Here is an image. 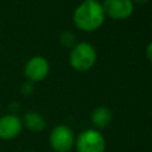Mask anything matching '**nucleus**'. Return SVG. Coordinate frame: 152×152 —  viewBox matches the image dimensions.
<instances>
[{"instance_id":"423d86ee","label":"nucleus","mask_w":152,"mask_h":152,"mask_svg":"<svg viewBox=\"0 0 152 152\" xmlns=\"http://www.w3.org/2000/svg\"><path fill=\"white\" fill-rule=\"evenodd\" d=\"M50 71V64L49 62L42 57V56H33L31 57L24 68L25 76L30 82H39L43 81Z\"/></svg>"},{"instance_id":"6e6552de","label":"nucleus","mask_w":152,"mask_h":152,"mask_svg":"<svg viewBox=\"0 0 152 152\" xmlns=\"http://www.w3.org/2000/svg\"><path fill=\"white\" fill-rule=\"evenodd\" d=\"M112 120H113V113L106 106L96 107L90 114V121L95 127V129H99V131L109 126Z\"/></svg>"},{"instance_id":"9d476101","label":"nucleus","mask_w":152,"mask_h":152,"mask_svg":"<svg viewBox=\"0 0 152 152\" xmlns=\"http://www.w3.org/2000/svg\"><path fill=\"white\" fill-rule=\"evenodd\" d=\"M59 43L64 48H72L76 44L75 43V36H74V33L70 32V31L62 32L61 36H59Z\"/></svg>"},{"instance_id":"4468645a","label":"nucleus","mask_w":152,"mask_h":152,"mask_svg":"<svg viewBox=\"0 0 152 152\" xmlns=\"http://www.w3.org/2000/svg\"><path fill=\"white\" fill-rule=\"evenodd\" d=\"M26 152H31V151H26Z\"/></svg>"},{"instance_id":"1a4fd4ad","label":"nucleus","mask_w":152,"mask_h":152,"mask_svg":"<svg viewBox=\"0 0 152 152\" xmlns=\"http://www.w3.org/2000/svg\"><path fill=\"white\" fill-rule=\"evenodd\" d=\"M21 121H23V127H25L26 129H28L31 132H34V133L43 132L46 127L45 118L40 113L34 112V110L27 112L24 115V118L21 119Z\"/></svg>"},{"instance_id":"9b49d317","label":"nucleus","mask_w":152,"mask_h":152,"mask_svg":"<svg viewBox=\"0 0 152 152\" xmlns=\"http://www.w3.org/2000/svg\"><path fill=\"white\" fill-rule=\"evenodd\" d=\"M32 90H33V87H32V82H26L25 84H23V93L25 94V95H30L31 93H32Z\"/></svg>"},{"instance_id":"f257e3e1","label":"nucleus","mask_w":152,"mask_h":152,"mask_svg":"<svg viewBox=\"0 0 152 152\" xmlns=\"http://www.w3.org/2000/svg\"><path fill=\"white\" fill-rule=\"evenodd\" d=\"M106 14L102 4L96 0L82 1L72 13V21L77 28L84 32L96 31L104 23Z\"/></svg>"},{"instance_id":"39448f33","label":"nucleus","mask_w":152,"mask_h":152,"mask_svg":"<svg viewBox=\"0 0 152 152\" xmlns=\"http://www.w3.org/2000/svg\"><path fill=\"white\" fill-rule=\"evenodd\" d=\"M104 14L114 20H124L132 15L134 4L131 0H103Z\"/></svg>"},{"instance_id":"f03ea898","label":"nucleus","mask_w":152,"mask_h":152,"mask_svg":"<svg viewBox=\"0 0 152 152\" xmlns=\"http://www.w3.org/2000/svg\"><path fill=\"white\" fill-rule=\"evenodd\" d=\"M97 52L88 42H80L71 48L69 63L77 71H88L96 63Z\"/></svg>"},{"instance_id":"20e7f679","label":"nucleus","mask_w":152,"mask_h":152,"mask_svg":"<svg viewBox=\"0 0 152 152\" xmlns=\"http://www.w3.org/2000/svg\"><path fill=\"white\" fill-rule=\"evenodd\" d=\"M75 134L66 125L55 126L49 134V145L55 152H69L75 146Z\"/></svg>"},{"instance_id":"7ed1b4c3","label":"nucleus","mask_w":152,"mask_h":152,"mask_svg":"<svg viewBox=\"0 0 152 152\" xmlns=\"http://www.w3.org/2000/svg\"><path fill=\"white\" fill-rule=\"evenodd\" d=\"M76 152H106V139L95 128L82 131L75 139Z\"/></svg>"},{"instance_id":"f8f14e48","label":"nucleus","mask_w":152,"mask_h":152,"mask_svg":"<svg viewBox=\"0 0 152 152\" xmlns=\"http://www.w3.org/2000/svg\"><path fill=\"white\" fill-rule=\"evenodd\" d=\"M146 57H147V59L150 61V63L152 64V42L147 45V48H146Z\"/></svg>"},{"instance_id":"0eeeda50","label":"nucleus","mask_w":152,"mask_h":152,"mask_svg":"<svg viewBox=\"0 0 152 152\" xmlns=\"http://www.w3.org/2000/svg\"><path fill=\"white\" fill-rule=\"evenodd\" d=\"M23 131V121L17 114L0 116V139L10 141L15 139Z\"/></svg>"},{"instance_id":"2eb2a0df","label":"nucleus","mask_w":152,"mask_h":152,"mask_svg":"<svg viewBox=\"0 0 152 152\" xmlns=\"http://www.w3.org/2000/svg\"><path fill=\"white\" fill-rule=\"evenodd\" d=\"M96 1H99V0H96Z\"/></svg>"},{"instance_id":"ddd939ff","label":"nucleus","mask_w":152,"mask_h":152,"mask_svg":"<svg viewBox=\"0 0 152 152\" xmlns=\"http://www.w3.org/2000/svg\"><path fill=\"white\" fill-rule=\"evenodd\" d=\"M133 4L134 2H138V4H145V2H147V0H131Z\"/></svg>"}]
</instances>
